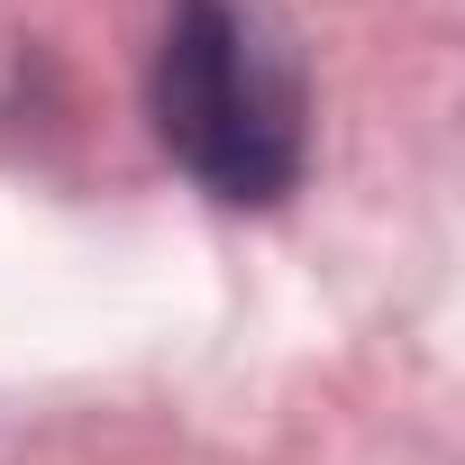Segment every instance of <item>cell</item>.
I'll return each mask as SVG.
<instances>
[{
    "label": "cell",
    "mask_w": 465,
    "mask_h": 465,
    "mask_svg": "<svg viewBox=\"0 0 465 465\" xmlns=\"http://www.w3.org/2000/svg\"><path fill=\"white\" fill-rule=\"evenodd\" d=\"M155 128L219 201H283L302 183V64L256 0H173Z\"/></svg>",
    "instance_id": "1"
}]
</instances>
